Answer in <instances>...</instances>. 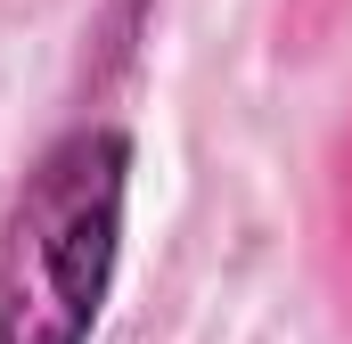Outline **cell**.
Wrapping results in <instances>:
<instances>
[{
  "instance_id": "obj_1",
  "label": "cell",
  "mask_w": 352,
  "mask_h": 344,
  "mask_svg": "<svg viewBox=\"0 0 352 344\" xmlns=\"http://www.w3.org/2000/svg\"><path fill=\"white\" fill-rule=\"evenodd\" d=\"M131 131L66 123L0 213V344H98L131 230Z\"/></svg>"
},
{
  "instance_id": "obj_2",
  "label": "cell",
  "mask_w": 352,
  "mask_h": 344,
  "mask_svg": "<svg viewBox=\"0 0 352 344\" xmlns=\"http://www.w3.org/2000/svg\"><path fill=\"white\" fill-rule=\"evenodd\" d=\"M336 270H344V295H352V140H344V164H336Z\"/></svg>"
}]
</instances>
